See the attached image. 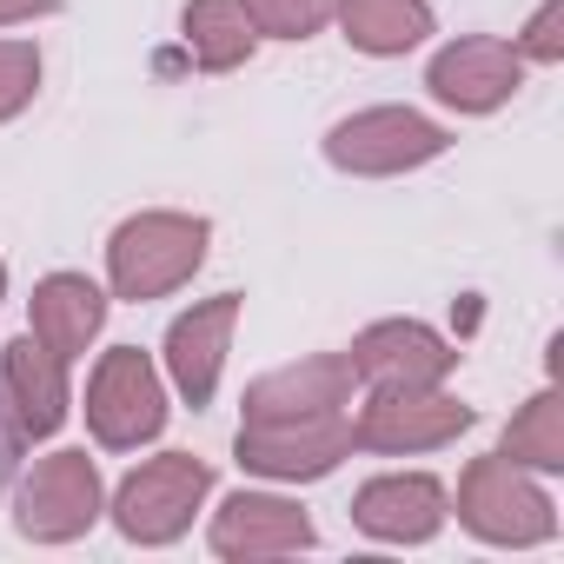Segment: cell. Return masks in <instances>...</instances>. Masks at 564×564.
<instances>
[{"mask_svg":"<svg viewBox=\"0 0 564 564\" xmlns=\"http://www.w3.org/2000/svg\"><path fill=\"white\" fill-rule=\"evenodd\" d=\"M199 239H206L199 219L193 226L186 219H140V226H127L113 239V279H120V293L147 300V293L173 286L186 265H199Z\"/></svg>","mask_w":564,"mask_h":564,"instance_id":"6da1fadb","label":"cell"},{"mask_svg":"<svg viewBox=\"0 0 564 564\" xmlns=\"http://www.w3.org/2000/svg\"><path fill=\"white\" fill-rule=\"evenodd\" d=\"M87 412H94V425H100L107 445H133V438L160 432V386H153L147 359L140 352H113Z\"/></svg>","mask_w":564,"mask_h":564,"instance_id":"7a4b0ae2","label":"cell"},{"mask_svg":"<svg viewBox=\"0 0 564 564\" xmlns=\"http://www.w3.org/2000/svg\"><path fill=\"white\" fill-rule=\"evenodd\" d=\"M199 491H206V465H193V458H166V465L140 471V478L120 491V524H127L133 538H173Z\"/></svg>","mask_w":564,"mask_h":564,"instance_id":"3957f363","label":"cell"},{"mask_svg":"<svg viewBox=\"0 0 564 564\" xmlns=\"http://www.w3.org/2000/svg\"><path fill=\"white\" fill-rule=\"evenodd\" d=\"M438 147H445V133L412 120V113H366V120L333 133L339 166H399V160H432Z\"/></svg>","mask_w":564,"mask_h":564,"instance_id":"277c9868","label":"cell"},{"mask_svg":"<svg viewBox=\"0 0 564 564\" xmlns=\"http://www.w3.org/2000/svg\"><path fill=\"white\" fill-rule=\"evenodd\" d=\"M465 511H471V524L491 531V538H544V531H551L544 498H538L531 485H518L511 465H478L471 485H465Z\"/></svg>","mask_w":564,"mask_h":564,"instance_id":"5b68a950","label":"cell"},{"mask_svg":"<svg viewBox=\"0 0 564 564\" xmlns=\"http://www.w3.org/2000/svg\"><path fill=\"white\" fill-rule=\"evenodd\" d=\"M511 87H518V61L498 41H465V47L438 54V67H432V94L452 107H498Z\"/></svg>","mask_w":564,"mask_h":564,"instance_id":"8992f818","label":"cell"},{"mask_svg":"<svg viewBox=\"0 0 564 564\" xmlns=\"http://www.w3.org/2000/svg\"><path fill=\"white\" fill-rule=\"evenodd\" d=\"M80 518H94V471H87V458H54L34 485H28V511H21V524L28 531H74Z\"/></svg>","mask_w":564,"mask_h":564,"instance_id":"52a82bcc","label":"cell"},{"mask_svg":"<svg viewBox=\"0 0 564 564\" xmlns=\"http://www.w3.org/2000/svg\"><path fill=\"white\" fill-rule=\"evenodd\" d=\"M438 485L432 478H392V485H372L359 498V524L379 531V538H425L438 524Z\"/></svg>","mask_w":564,"mask_h":564,"instance_id":"ba28073f","label":"cell"},{"mask_svg":"<svg viewBox=\"0 0 564 564\" xmlns=\"http://www.w3.org/2000/svg\"><path fill=\"white\" fill-rule=\"evenodd\" d=\"M34 326H41L47 352L67 359V352H80L87 333L100 326V293L87 286V279H47L41 300H34Z\"/></svg>","mask_w":564,"mask_h":564,"instance_id":"9c48e42d","label":"cell"},{"mask_svg":"<svg viewBox=\"0 0 564 564\" xmlns=\"http://www.w3.org/2000/svg\"><path fill=\"white\" fill-rule=\"evenodd\" d=\"M232 319V293L226 300H213L206 313H193V319H180L173 326V372H180V386H186V399L193 405H206V392H213V366H219V352H213V339H219V326Z\"/></svg>","mask_w":564,"mask_h":564,"instance_id":"30bf717a","label":"cell"},{"mask_svg":"<svg viewBox=\"0 0 564 564\" xmlns=\"http://www.w3.org/2000/svg\"><path fill=\"white\" fill-rule=\"evenodd\" d=\"M346 28H352L359 47H372V54H399V47H412L432 21H425L419 0H346Z\"/></svg>","mask_w":564,"mask_h":564,"instance_id":"8fae6325","label":"cell"},{"mask_svg":"<svg viewBox=\"0 0 564 564\" xmlns=\"http://www.w3.org/2000/svg\"><path fill=\"white\" fill-rule=\"evenodd\" d=\"M54 352L47 346H34V339H21L14 346V386H21V425H34V432H54L61 425V386H54V366H47Z\"/></svg>","mask_w":564,"mask_h":564,"instance_id":"7c38bea8","label":"cell"},{"mask_svg":"<svg viewBox=\"0 0 564 564\" xmlns=\"http://www.w3.org/2000/svg\"><path fill=\"white\" fill-rule=\"evenodd\" d=\"M186 34H206V61L226 67L232 54H246L252 34H239V14H232V0H199V8L186 14Z\"/></svg>","mask_w":564,"mask_h":564,"instance_id":"4fadbf2b","label":"cell"},{"mask_svg":"<svg viewBox=\"0 0 564 564\" xmlns=\"http://www.w3.org/2000/svg\"><path fill=\"white\" fill-rule=\"evenodd\" d=\"M252 8H259V21L279 28V34H313V28L326 21V0H252Z\"/></svg>","mask_w":564,"mask_h":564,"instance_id":"5bb4252c","label":"cell"},{"mask_svg":"<svg viewBox=\"0 0 564 564\" xmlns=\"http://www.w3.org/2000/svg\"><path fill=\"white\" fill-rule=\"evenodd\" d=\"M551 425H557V399H538L531 419L511 432V445H538V465H557V432Z\"/></svg>","mask_w":564,"mask_h":564,"instance_id":"9a60e30c","label":"cell"},{"mask_svg":"<svg viewBox=\"0 0 564 564\" xmlns=\"http://www.w3.org/2000/svg\"><path fill=\"white\" fill-rule=\"evenodd\" d=\"M21 438H28V425H21V412H14L8 379H0V491H8V478H14V465H21Z\"/></svg>","mask_w":564,"mask_h":564,"instance_id":"2e32d148","label":"cell"},{"mask_svg":"<svg viewBox=\"0 0 564 564\" xmlns=\"http://www.w3.org/2000/svg\"><path fill=\"white\" fill-rule=\"evenodd\" d=\"M28 87H34V54L0 47V113H14L28 100Z\"/></svg>","mask_w":564,"mask_h":564,"instance_id":"e0dca14e","label":"cell"},{"mask_svg":"<svg viewBox=\"0 0 564 564\" xmlns=\"http://www.w3.org/2000/svg\"><path fill=\"white\" fill-rule=\"evenodd\" d=\"M41 8H54V0H0V14H41Z\"/></svg>","mask_w":564,"mask_h":564,"instance_id":"ac0fdd59","label":"cell"}]
</instances>
